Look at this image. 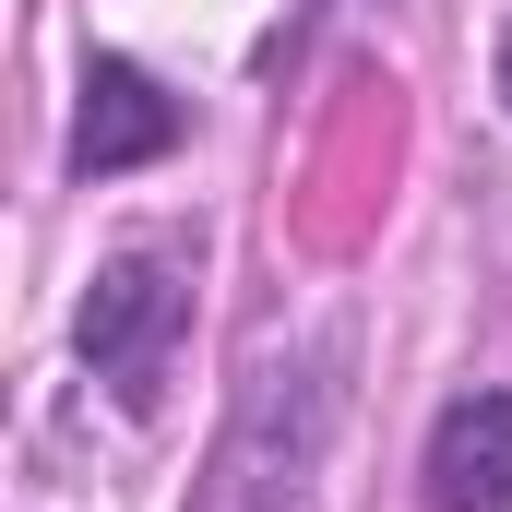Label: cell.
Here are the masks:
<instances>
[{"mask_svg":"<svg viewBox=\"0 0 512 512\" xmlns=\"http://www.w3.org/2000/svg\"><path fill=\"white\" fill-rule=\"evenodd\" d=\"M501 96H512V24H501Z\"/></svg>","mask_w":512,"mask_h":512,"instance_id":"obj_5","label":"cell"},{"mask_svg":"<svg viewBox=\"0 0 512 512\" xmlns=\"http://www.w3.org/2000/svg\"><path fill=\"white\" fill-rule=\"evenodd\" d=\"M179 143V96L143 72V60H84V96H72V179H120V167H155Z\"/></svg>","mask_w":512,"mask_h":512,"instance_id":"obj_3","label":"cell"},{"mask_svg":"<svg viewBox=\"0 0 512 512\" xmlns=\"http://www.w3.org/2000/svg\"><path fill=\"white\" fill-rule=\"evenodd\" d=\"M334 358H346V346H286V358L251 370L203 512H310V465H322V441H334Z\"/></svg>","mask_w":512,"mask_h":512,"instance_id":"obj_1","label":"cell"},{"mask_svg":"<svg viewBox=\"0 0 512 512\" xmlns=\"http://www.w3.org/2000/svg\"><path fill=\"white\" fill-rule=\"evenodd\" d=\"M179 310H191V251H120L96 262V286H84V310H72V346H84V370L96 382L143 393L155 382V358H167V334H179Z\"/></svg>","mask_w":512,"mask_h":512,"instance_id":"obj_2","label":"cell"},{"mask_svg":"<svg viewBox=\"0 0 512 512\" xmlns=\"http://www.w3.org/2000/svg\"><path fill=\"white\" fill-rule=\"evenodd\" d=\"M429 512H512V393H453L417 453Z\"/></svg>","mask_w":512,"mask_h":512,"instance_id":"obj_4","label":"cell"}]
</instances>
